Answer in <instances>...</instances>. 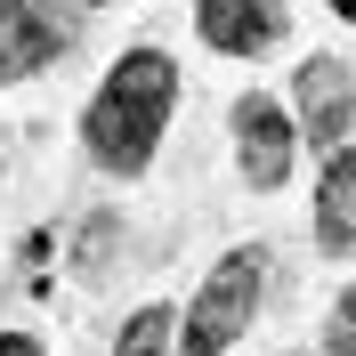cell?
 Masks as SVG:
<instances>
[{
  "instance_id": "obj_11",
  "label": "cell",
  "mask_w": 356,
  "mask_h": 356,
  "mask_svg": "<svg viewBox=\"0 0 356 356\" xmlns=\"http://www.w3.org/2000/svg\"><path fill=\"white\" fill-rule=\"evenodd\" d=\"M348 316H356V300H348Z\"/></svg>"
},
{
  "instance_id": "obj_5",
  "label": "cell",
  "mask_w": 356,
  "mask_h": 356,
  "mask_svg": "<svg viewBox=\"0 0 356 356\" xmlns=\"http://www.w3.org/2000/svg\"><path fill=\"white\" fill-rule=\"evenodd\" d=\"M284 0H195V24L219 57H259V49L284 41Z\"/></svg>"
},
{
  "instance_id": "obj_10",
  "label": "cell",
  "mask_w": 356,
  "mask_h": 356,
  "mask_svg": "<svg viewBox=\"0 0 356 356\" xmlns=\"http://www.w3.org/2000/svg\"><path fill=\"white\" fill-rule=\"evenodd\" d=\"M332 8H340V17H356V0H332Z\"/></svg>"
},
{
  "instance_id": "obj_4",
  "label": "cell",
  "mask_w": 356,
  "mask_h": 356,
  "mask_svg": "<svg viewBox=\"0 0 356 356\" xmlns=\"http://www.w3.org/2000/svg\"><path fill=\"white\" fill-rule=\"evenodd\" d=\"M291 122L284 106H267V97H235V162H243L251 186H284L291 178Z\"/></svg>"
},
{
  "instance_id": "obj_3",
  "label": "cell",
  "mask_w": 356,
  "mask_h": 356,
  "mask_svg": "<svg viewBox=\"0 0 356 356\" xmlns=\"http://www.w3.org/2000/svg\"><path fill=\"white\" fill-rule=\"evenodd\" d=\"M65 49H73V17L57 0H0V81L57 65Z\"/></svg>"
},
{
  "instance_id": "obj_7",
  "label": "cell",
  "mask_w": 356,
  "mask_h": 356,
  "mask_svg": "<svg viewBox=\"0 0 356 356\" xmlns=\"http://www.w3.org/2000/svg\"><path fill=\"white\" fill-rule=\"evenodd\" d=\"M316 243L356 251V154H332V170L316 186Z\"/></svg>"
},
{
  "instance_id": "obj_2",
  "label": "cell",
  "mask_w": 356,
  "mask_h": 356,
  "mask_svg": "<svg viewBox=\"0 0 356 356\" xmlns=\"http://www.w3.org/2000/svg\"><path fill=\"white\" fill-rule=\"evenodd\" d=\"M259 291H267V251H259V243L227 251V259L211 267V284L195 291V308H186L178 356H219L235 332H251V308H259Z\"/></svg>"
},
{
  "instance_id": "obj_8",
  "label": "cell",
  "mask_w": 356,
  "mask_h": 356,
  "mask_svg": "<svg viewBox=\"0 0 356 356\" xmlns=\"http://www.w3.org/2000/svg\"><path fill=\"white\" fill-rule=\"evenodd\" d=\"M113 356H178V324H170V308H138L130 324H122V340H113Z\"/></svg>"
},
{
  "instance_id": "obj_6",
  "label": "cell",
  "mask_w": 356,
  "mask_h": 356,
  "mask_svg": "<svg viewBox=\"0 0 356 356\" xmlns=\"http://www.w3.org/2000/svg\"><path fill=\"white\" fill-rule=\"evenodd\" d=\"M291 97H300V130L316 146H340L348 138V113H356V81L340 57H308V65L291 73Z\"/></svg>"
},
{
  "instance_id": "obj_9",
  "label": "cell",
  "mask_w": 356,
  "mask_h": 356,
  "mask_svg": "<svg viewBox=\"0 0 356 356\" xmlns=\"http://www.w3.org/2000/svg\"><path fill=\"white\" fill-rule=\"evenodd\" d=\"M0 356H41V340L33 332H0Z\"/></svg>"
},
{
  "instance_id": "obj_1",
  "label": "cell",
  "mask_w": 356,
  "mask_h": 356,
  "mask_svg": "<svg viewBox=\"0 0 356 356\" xmlns=\"http://www.w3.org/2000/svg\"><path fill=\"white\" fill-rule=\"evenodd\" d=\"M170 106H178L170 57H162V49H130V57L97 81V97H89V113H81L89 162H97V170H113V178H138L146 162H154V146H162Z\"/></svg>"
}]
</instances>
